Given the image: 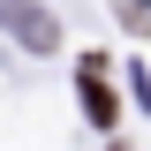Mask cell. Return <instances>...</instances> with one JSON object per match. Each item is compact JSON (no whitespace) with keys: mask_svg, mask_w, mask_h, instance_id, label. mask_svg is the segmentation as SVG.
<instances>
[{"mask_svg":"<svg viewBox=\"0 0 151 151\" xmlns=\"http://www.w3.org/2000/svg\"><path fill=\"white\" fill-rule=\"evenodd\" d=\"M0 23L23 38L30 53H45V45H53V15H45V8H30V0H0Z\"/></svg>","mask_w":151,"mask_h":151,"instance_id":"obj_1","label":"cell"},{"mask_svg":"<svg viewBox=\"0 0 151 151\" xmlns=\"http://www.w3.org/2000/svg\"><path fill=\"white\" fill-rule=\"evenodd\" d=\"M76 83H83V113H91L98 129H113V91H106V60H98V53H83V60H76Z\"/></svg>","mask_w":151,"mask_h":151,"instance_id":"obj_2","label":"cell"}]
</instances>
